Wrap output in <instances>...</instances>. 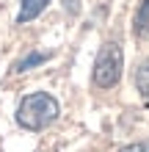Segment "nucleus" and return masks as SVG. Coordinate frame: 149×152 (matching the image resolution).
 I'll list each match as a JSON object with an SVG mask.
<instances>
[{"mask_svg": "<svg viewBox=\"0 0 149 152\" xmlns=\"http://www.w3.org/2000/svg\"><path fill=\"white\" fill-rule=\"evenodd\" d=\"M58 116H61V105L47 91L25 94L20 100V105H17V124L25 127V130H33V133L50 127Z\"/></svg>", "mask_w": 149, "mask_h": 152, "instance_id": "f257e3e1", "label": "nucleus"}, {"mask_svg": "<svg viewBox=\"0 0 149 152\" xmlns=\"http://www.w3.org/2000/svg\"><path fill=\"white\" fill-rule=\"evenodd\" d=\"M121 69H124V53L116 42H105L97 61H94V86L100 88H113L121 77Z\"/></svg>", "mask_w": 149, "mask_h": 152, "instance_id": "f03ea898", "label": "nucleus"}, {"mask_svg": "<svg viewBox=\"0 0 149 152\" xmlns=\"http://www.w3.org/2000/svg\"><path fill=\"white\" fill-rule=\"evenodd\" d=\"M47 6H50V0H22L20 14H17V22H20V25H25V22L36 20V17L44 11Z\"/></svg>", "mask_w": 149, "mask_h": 152, "instance_id": "7ed1b4c3", "label": "nucleus"}, {"mask_svg": "<svg viewBox=\"0 0 149 152\" xmlns=\"http://www.w3.org/2000/svg\"><path fill=\"white\" fill-rule=\"evenodd\" d=\"M133 31L138 39H149V0H144L135 11V22H133Z\"/></svg>", "mask_w": 149, "mask_h": 152, "instance_id": "20e7f679", "label": "nucleus"}, {"mask_svg": "<svg viewBox=\"0 0 149 152\" xmlns=\"http://www.w3.org/2000/svg\"><path fill=\"white\" fill-rule=\"evenodd\" d=\"M50 56H52V53H39V50H33V53H28L22 61H17V64H14V72H28V69H33V66L50 61Z\"/></svg>", "mask_w": 149, "mask_h": 152, "instance_id": "39448f33", "label": "nucleus"}, {"mask_svg": "<svg viewBox=\"0 0 149 152\" xmlns=\"http://www.w3.org/2000/svg\"><path fill=\"white\" fill-rule=\"evenodd\" d=\"M135 88L141 91V97H146V100H149V58L141 61L138 69H135Z\"/></svg>", "mask_w": 149, "mask_h": 152, "instance_id": "423d86ee", "label": "nucleus"}, {"mask_svg": "<svg viewBox=\"0 0 149 152\" xmlns=\"http://www.w3.org/2000/svg\"><path fill=\"white\" fill-rule=\"evenodd\" d=\"M119 152H149V141H135V144H127V147H121Z\"/></svg>", "mask_w": 149, "mask_h": 152, "instance_id": "0eeeda50", "label": "nucleus"}]
</instances>
